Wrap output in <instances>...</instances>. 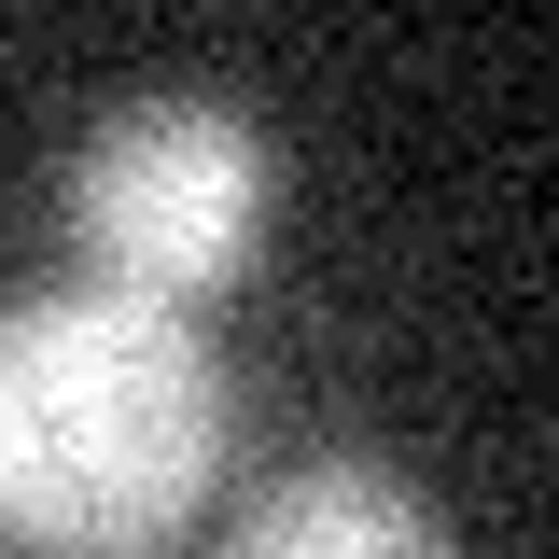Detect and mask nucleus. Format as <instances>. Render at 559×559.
Returning <instances> with one entry per match:
<instances>
[{
	"label": "nucleus",
	"mask_w": 559,
	"mask_h": 559,
	"mask_svg": "<svg viewBox=\"0 0 559 559\" xmlns=\"http://www.w3.org/2000/svg\"><path fill=\"white\" fill-rule=\"evenodd\" d=\"M224 476V364L182 308L140 294H14L0 308V546L140 559Z\"/></svg>",
	"instance_id": "1"
},
{
	"label": "nucleus",
	"mask_w": 559,
	"mask_h": 559,
	"mask_svg": "<svg viewBox=\"0 0 559 559\" xmlns=\"http://www.w3.org/2000/svg\"><path fill=\"white\" fill-rule=\"evenodd\" d=\"M266 210H280V154L238 98H127L70 154V238L98 294H140V308H197L224 280H252Z\"/></svg>",
	"instance_id": "2"
},
{
	"label": "nucleus",
	"mask_w": 559,
	"mask_h": 559,
	"mask_svg": "<svg viewBox=\"0 0 559 559\" xmlns=\"http://www.w3.org/2000/svg\"><path fill=\"white\" fill-rule=\"evenodd\" d=\"M224 559H462V546H448V518H433L392 462H294V476L238 518Z\"/></svg>",
	"instance_id": "3"
}]
</instances>
